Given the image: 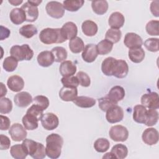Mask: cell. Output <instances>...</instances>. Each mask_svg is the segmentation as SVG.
<instances>
[{
    "instance_id": "cell-1",
    "label": "cell",
    "mask_w": 159,
    "mask_h": 159,
    "mask_svg": "<svg viewBox=\"0 0 159 159\" xmlns=\"http://www.w3.org/2000/svg\"><path fill=\"white\" fill-rule=\"evenodd\" d=\"M63 144V138L58 134H51L46 138V154L52 159L58 158L61 152Z\"/></svg>"
},
{
    "instance_id": "cell-2",
    "label": "cell",
    "mask_w": 159,
    "mask_h": 159,
    "mask_svg": "<svg viewBox=\"0 0 159 159\" xmlns=\"http://www.w3.org/2000/svg\"><path fill=\"white\" fill-rule=\"evenodd\" d=\"M40 40L44 44L61 43L66 41L63 36L61 28H45L39 34Z\"/></svg>"
},
{
    "instance_id": "cell-3",
    "label": "cell",
    "mask_w": 159,
    "mask_h": 159,
    "mask_svg": "<svg viewBox=\"0 0 159 159\" xmlns=\"http://www.w3.org/2000/svg\"><path fill=\"white\" fill-rule=\"evenodd\" d=\"M10 54L19 61L30 60L33 58L34 52L28 44H23L21 46L16 45L11 47Z\"/></svg>"
},
{
    "instance_id": "cell-4",
    "label": "cell",
    "mask_w": 159,
    "mask_h": 159,
    "mask_svg": "<svg viewBox=\"0 0 159 159\" xmlns=\"http://www.w3.org/2000/svg\"><path fill=\"white\" fill-rule=\"evenodd\" d=\"M111 139L115 142H124L129 137L127 128L121 125H116L111 127L109 132Z\"/></svg>"
},
{
    "instance_id": "cell-5",
    "label": "cell",
    "mask_w": 159,
    "mask_h": 159,
    "mask_svg": "<svg viewBox=\"0 0 159 159\" xmlns=\"http://www.w3.org/2000/svg\"><path fill=\"white\" fill-rule=\"evenodd\" d=\"M45 10L50 17L55 19L61 18L65 14L63 4L58 1L48 2L45 6Z\"/></svg>"
},
{
    "instance_id": "cell-6",
    "label": "cell",
    "mask_w": 159,
    "mask_h": 159,
    "mask_svg": "<svg viewBox=\"0 0 159 159\" xmlns=\"http://www.w3.org/2000/svg\"><path fill=\"white\" fill-rule=\"evenodd\" d=\"M142 105L148 109H157L159 107V97L156 92H149L141 97Z\"/></svg>"
},
{
    "instance_id": "cell-7",
    "label": "cell",
    "mask_w": 159,
    "mask_h": 159,
    "mask_svg": "<svg viewBox=\"0 0 159 159\" xmlns=\"http://www.w3.org/2000/svg\"><path fill=\"white\" fill-rule=\"evenodd\" d=\"M40 121L43 127L47 130H54L59 124L58 117L57 115L52 112L43 114Z\"/></svg>"
},
{
    "instance_id": "cell-8",
    "label": "cell",
    "mask_w": 159,
    "mask_h": 159,
    "mask_svg": "<svg viewBox=\"0 0 159 159\" xmlns=\"http://www.w3.org/2000/svg\"><path fill=\"white\" fill-rule=\"evenodd\" d=\"M106 112V118L109 123H117L123 119L124 111L121 107L117 105L111 107Z\"/></svg>"
},
{
    "instance_id": "cell-9",
    "label": "cell",
    "mask_w": 159,
    "mask_h": 159,
    "mask_svg": "<svg viewBox=\"0 0 159 159\" xmlns=\"http://www.w3.org/2000/svg\"><path fill=\"white\" fill-rule=\"evenodd\" d=\"M9 134L11 139L15 142L24 140L27 137V131L25 127L19 123H14L9 129Z\"/></svg>"
},
{
    "instance_id": "cell-10",
    "label": "cell",
    "mask_w": 159,
    "mask_h": 159,
    "mask_svg": "<svg viewBox=\"0 0 159 159\" xmlns=\"http://www.w3.org/2000/svg\"><path fill=\"white\" fill-rule=\"evenodd\" d=\"M124 43L129 49L137 48L142 47L143 40L138 34L134 32H128L125 35Z\"/></svg>"
},
{
    "instance_id": "cell-11",
    "label": "cell",
    "mask_w": 159,
    "mask_h": 159,
    "mask_svg": "<svg viewBox=\"0 0 159 159\" xmlns=\"http://www.w3.org/2000/svg\"><path fill=\"white\" fill-rule=\"evenodd\" d=\"M98 55L97 47L95 44H87L82 52L81 57L83 60L87 63L93 62Z\"/></svg>"
},
{
    "instance_id": "cell-12",
    "label": "cell",
    "mask_w": 159,
    "mask_h": 159,
    "mask_svg": "<svg viewBox=\"0 0 159 159\" xmlns=\"http://www.w3.org/2000/svg\"><path fill=\"white\" fill-rule=\"evenodd\" d=\"M142 139L143 142L147 145H155L157 143L159 139L158 132L154 128H147L143 132Z\"/></svg>"
},
{
    "instance_id": "cell-13",
    "label": "cell",
    "mask_w": 159,
    "mask_h": 159,
    "mask_svg": "<svg viewBox=\"0 0 159 159\" xmlns=\"http://www.w3.org/2000/svg\"><path fill=\"white\" fill-rule=\"evenodd\" d=\"M129 72L127 62L123 60H116L112 71V76L117 78H125Z\"/></svg>"
},
{
    "instance_id": "cell-14",
    "label": "cell",
    "mask_w": 159,
    "mask_h": 159,
    "mask_svg": "<svg viewBox=\"0 0 159 159\" xmlns=\"http://www.w3.org/2000/svg\"><path fill=\"white\" fill-rule=\"evenodd\" d=\"M24 11L26 16V21L34 22L39 17V10L37 6H33L28 1L25 2L20 7Z\"/></svg>"
},
{
    "instance_id": "cell-15",
    "label": "cell",
    "mask_w": 159,
    "mask_h": 159,
    "mask_svg": "<svg viewBox=\"0 0 159 159\" xmlns=\"http://www.w3.org/2000/svg\"><path fill=\"white\" fill-rule=\"evenodd\" d=\"M61 33L64 38L66 40H71L76 37L78 28L76 25L73 22H67L63 25L61 28Z\"/></svg>"
},
{
    "instance_id": "cell-16",
    "label": "cell",
    "mask_w": 159,
    "mask_h": 159,
    "mask_svg": "<svg viewBox=\"0 0 159 159\" xmlns=\"http://www.w3.org/2000/svg\"><path fill=\"white\" fill-rule=\"evenodd\" d=\"M32 97L26 91H22L16 94L14 98L15 104L20 107H25L32 102Z\"/></svg>"
},
{
    "instance_id": "cell-17",
    "label": "cell",
    "mask_w": 159,
    "mask_h": 159,
    "mask_svg": "<svg viewBox=\"0 0 159 159\" xmlns=\"http://www.w3.org/2000/svg\"><path fill=\"white\" fill-rule=\"evenodd\" d=\"M7 85L13 92H19L24 87V81L22 77L18 75L10 76L7 81Z\"/></svg>"
},
{
    "instance_id": "cell-18",
    "label": "cell",
    "mask_w": 159,
    "mask_h": 159,
    "mask_svg": "<svg viewBox=\"0 0 159 159\" xmlns=\"http://www.w3.org/2000/svg\"><path fill=\"white\" fill-rule=\"evenodd\" d=\"M77 88L63 86L59 91V96L64 101H73L77 97Z\"/></svg>"
},
{
    "instance_id": "cell-19",
    "label": "cell",
    "mask_w": 159,
    "mask_h": 159,
    "mask_svg": "<svg viewBox=\"0 0 159 159\" xmlns=\"http://www.w3.org/2000/svg\"><path fill=\"white\" fill-rule=\"evenodd\" d=\"M125 22L124 15L119 12H114L111 14L108 20V24L111 29H119Z\"/></svg>"
},
{
    "instance_id": "cell-20",
    "label": "cell",
    "mask_w": 159,
    "mask_h": 159,
    "mask_svg": "<svg viewBox=\"0 0 159 159\" xmlns=\"http://www.w3.org/2000/svg\"><path fill=\"white\" fill-rule=\"evenodd\" d=\"M59 71L63 77L73 76L76 71V66L73 61L70 60H65L61 63Z\"/></svg>"
},
{
    "instance_id": "cell-21",
    "label": "cell",
    "mask_w": 159,
    "mask_h": 159,
    "mask_svg": "<svg viewBox=\"0 0 159 159\" xmlns=\"http://www.w3.org/2000/svg\"><path fill=\"white\" fill-rule=\"evenodd\" d=\"M39 65L42 67H48L54 62V57L52 53L45 50L40 52L37 58Z\"/></svg>"
},
{
    "instance_id": "cell-22",
    "label": "cell",
    "mask_w": 159,
    "mask_h": 159,
    "mask_svg": "<svg viewBox=\"0 0 159 159\" xmlns=\"http://www.w3.org/2000/svg\"><path fill=\"white\" fill-rule=\"evenodd\" d=\"M9 17L11 22L15 25H19L26 21V16L21 8H15L12 9L9 14Z\"/></svg>"
},
{
    "instance_id": "cell-23",
    "label": "cell",
    "mask_w": 159,
    "mask_h": 159,
    "mask_svg": "<svg viewBox=\"0 0 159 159\" xmlns=\"http://www.w3.org/2000/svg\"><path fill=\"white\" fill-rule=\"evenodd\" d=\"M147 109L143 105H136L134 107L133 119L139 124H144L147 115Z\"/></svg>"
},
{
    "instance_id": "cell-24",
    "label": "cell",
    "mask_w": 159,
    "mask_h": 159,
    "mask_svg": "<svg viewBox=\"0 0 159 159\" xmlns=\"http://www.w3.org/2000/svg\"><path fill=\"white\" fill-rule=\"evenodd\" d=\"M107 96L115 102L122 100L125 96V90L120 86H114L112 87L107 94Z\"/></svg>"
},
{
    "instance_id": "cell-25",
    "label": "cell",
    "mask_w": 159,
    "mask_h": 159,
    "mask_svg": "<svg viewBox=\"0 0 159 159\" xmlns=\"http://www.w3.org/2000/svg\"><path fill=\"white\" fill-rule=\"evenodd\" d=\"M81 29L85 35L92 37L96 34L98 28L97 24L91 20H86L83 22Z\"/></svg>"
},
{
    "instance_id": "cell-26",
    "label": "cell",
    "mask_w": 159,
    "mask_h": 159,
    "mask_svg": "<svg viewBox=\"0 0 159 159\" xmlns=\"http://www.w3.org/2000/svg\"><path fill=\"white\" fill-rule=\"evenodd\" d=\"M75 105L82 108H89L94 106L96 104V100L88 96H77L73 101Z\"/></svg>"
},
{
    "instance_id": "cell-27",
    "label": "cell",
    "mask_w": 159,
    "mask_h": 159,
    "mask_svg": "<svg viewBox=\"0 0 159 159\" xmlns=\"http://www.w3.org/2000/svg\"><path fill=\"white\" fill-rule=\"evenodd\" d=\"M116 60L117 59L110 57L103 60L101 64V70L103 74L108 76H112V71Z\"/></svg>"
},
{
    "instance_id": "cell-28",
    "label": "cell",
    "mask_w": 159,
    "mask_h": 159,
    "mask_svg": "<svg viewBox=\"0 0 159 159\" xmlns=\"http://www.w3.org/2000/svg\"><path fill=\"white\" fill-rule=\"evenodd\" d=\"M22 121L24 127L26 130H33L36 129L39 126L38 122L39 120H38V119L27 113L25 114V116H23Z\"/></svg>"
},
{
    "instance_id": "cell-29",
    "label": "cell",
    "mask_w": 159,
    "mask_h": 159,
    "mask_svg": "<svg viewBox=\"0 0 159 159\" xmlns=\"http://www.w3.org/2000/svg\"><path fill=\"white\" fill-rule=\"evenodd\" d=\"M129 58L134 63H139L143 61L145 58V53L144 50L140 47L137 48H132L129 50Z\"/></svg>"
},
{
    "instance_id": "cell-30",
    "label": "cell",
    "mask_w": 159,
    "mask_h": 159,
    "mask_svg": "<svg viewBox=\"0 0 159 159\" xmlns=\"http://www.w3.org/2000/svg\"><path fill=\"white\" fill-rule=\"evenodd\" d=\"M91 7L93 11L98 15L105 14L108 9V2L105 0L93 1L91 2Z\"/></svg>"
},
{
    "instance_id": "cell-31",
    "label": "cell",
    "mask_w": 159,
    "mask_h": 159,
    "mask_svg": "<svg viewBox=\"0 0 159 159\" xmlns=\"http://www.w3.org/2000/svg\"><path fill=\"white\" fill-rule=\"evenodd\" d=\"M10 153L15 159H24L28 155L22 144L12 145L10 149Z\"/></svg>"
},
{
    "instance_id": "cell-32",
    "label": "cell",
    "mask_w": 159,
    "mask_h": 159,
    "mask_svg": "<svg viewBox=\"0 0 159 159\" xmlns=\"http://www.w3.org/2000/svg\"><path fill=\"white\" fill-rule=\"evenodd\" d=\"M39 143V142H37L33 140L28 139H25L22 143L27 154L29 155L32 158L35 155L38 149Z\"/></svg>"
},
{
    "instance_id": "cell-33",
    "label": "cell",
    "mask_w": 159,
    "mask_h": 159,
    "mask_svg": "<svg viewBox=\"0 0 159 159\" xmlns=\"http://www.w3.org/2000/svg\"><path fill=\"white\" fill-rule=\"evenodd\" d=\"M111 152L114 155L116 158L123 159L127 156L128 149L125 145L119 143L112 147Z\"/></svg>"
},
{
    "instance_id": "cell-34",
    "label": "cell",
    "mask_w": 159,
    "mask_h": 159,
    "mask_svg": "<svg viewBox=\"0 0 159 159\" xmlns=\"http://www.w3.org/2000/svg\"><path fill=\"white\" fill-rule=\"evenodd\" d=\"M69 48L72 53H79L83 50L84 44L83 40L80 37H76L70 40Z\"/></svg>"
},
{
    "instance_id": "cell-35",
    "label": "cell",
    "mask_w": 159,
    "mask_h": 159,
    "mask_svg": "<svg viewBox=\"0 0 159 159\" xmlns=\"http://www.w3.org/2000/svg\"><path fill=\"white\" fill-rule=\"evenodd\" d=\"M83 0H66L63 2L65 9L70 12H76L79 10L84 4Z\"/></svg>"
},
{
    "instance_id": "cell-36",
    "label": "cell",
    "mask_w": 159,
    "mask_h": 159,
    "mask_svg": "<svg viewBox=\"0 0 159 159\" xmlns=\"http://www.w3.org/2000/svg\"><path fill=\"white\" fill-rule=\"evenodd\" d=\"M51 52L53 55L54 61L56 62L64 61L67 58V51L62 47H55L52 48Z\"/></svg>"
},
{
    "instance_id": "cell-37",
    "label": "cell",
    "mask_w": 159,
    "mask_h": 159,
    "mask_svg": "<svg viewBox=\"0 0 159 159\" xmlns=\"http://www.w3.org/2000/svg\"><path fill=\"white\" fill-rule=\"evenodd\" d=\"M96 47L98 54L104 55L108 54L111 52L113 48V43L106 39H104L99 42Z\"/></svg>"
},
{
    "instance_id": "cell-38",
    "label": "cell",
    "mask_w": 159,
    "mask_h": 159,
    "mask_svg": "<svg viewBox=\"0 0 159 159\" xmlns=\"http://www.w3.org/2000/svg\"><path fill=\"white\" fill-rule=\"evenodd\" d=\"M19 34L27 39H30L37 34V27L32 24H27L21 27Z\"/></svg>"
},
{
    "instance_id": "cell-39",
    "label": "cell",
    "mask_w": 159,
    "mask_h": 159,
    "mask_svg": "<svg viewBox=\"0 0 159 159\" xmlns=\"http://www.w3.org/2000/svg\"><path fill=\"white\" fill-rule=\"evenodd\" d=\"M158 120V112L156 109H149L147 111L146 119L144 124L150 127L155 125Z\"/></svg>"
},
{
    "instance_id": "cell-40",
    "label": "cell",
    "mask_w": 159,
    "mask_h": 159,
    "mask_svg": "<svg viewBox=\"0 0 159 159\" xmlns=\"http://www.w3.org/2000/svg\"><path fill=\"white\" fill-rule=\"evenodd\" d=\"M122 36V32L119 29H109L106 33L105 38L112 43H117Z\"/></svg>"
},
{
    "instance_id": "cell-41",
    "label": "cell",
    "mask_w": 159,
    "mask_h": 159,
    "mask_svg": "<svg viewBox=\"0 0 159 159\" xmlns=\"http://www.w3.org/2000/svg\"><path fill=\"white\" fill-rule=\"evenodd\" d=\"M110 147L109 141L105 138H99L94 143V148L98 152L104 153Z\"/></svg>"
},
{
    "instance_id": "cell-42",
    "label": "cell",
    "mask_w": 159,
    "mask_h": 159,
    "mask_svg": "<svg viewBox=\"0 0 159 159\" xmlns=\"http://www.w3.org/2000/svg\"><path fill=\"white\" fill-rule=\"evenodd\" d=\"M18 65V61L12 56L6 57L2 63L3 68L7 72H12L14 71Z\"/></svg>"
},
{
    "instance_id": "cell-43",
    "label": "cell",
    "mask_w": 159,
    "mask_h": 159,
    "mask_svg": "<svg viewBox=\"0 0 159 159\" xmlns=\"http://www.w3.org/2000/svg\"><path fill=\"white\" fill-rule=\"evenodd\" d=\"M99 107L104 112L107 111L111 107L116 106L117 103L111 99L107 96L98 99Z\"/></svg>"
},
{
    "instance_id": "cell-44",
    "label": "cell",
    "mask_w": 159,
    "mask_h": 159,
    "mask_svg": "<svg viewBox=\"0 0 159 159\" xmlns=\"http://www.w3.org/2000/svg\"><path fill=\"white\" fill-rule=\"evenodd\" d=\"M158 25L159 21L157 20H152L148 22L145 27L147 34L150 35H159Z\"/></svg>"
},
{
    "instance_id": "cell-45",
    "label": "cell",
    "mask_w": 159,
    "mask_h": 159,
    "mask_svg": "<svg viewBox=\"0 0 159 159\" xmlns=\"http://www.w3.org/2000/svg\"><path fill=\"white\" fill-rule=\"evenodd\" d=\"M144 46L148 51L157 52L159 50V39L158 38H149L145 41Z\"/></svg>"
},
{
    "instance_id": "cell-46",
    "label": "cell",
    "mask_w": 159,
    "mask_h": 159,
    "mask_svg": "<svg viewBox=\"0 0 159 159\" xmlns=\"http://www.w3.org/2000/svg\"><path fill=\"white\" fill-rule=\"evenodd\" d=\"M12 109V101L7 98H1L0 99V112L1 114H7L9 113Z\"/></svg>"
},
{
    "instance_id": "cell-47",
    "label": "cell",
    "mask_w": 159,
    "mask_h": 159,
    "mask_svg": "<svg viewBox=\"0 0 159 159\" xmlns=\"http://www.w3.org/2000/svg\"><path fill=\"white\" fill-rule=\"evenodd\" d=\"M43 111L44 110L42 107L34 104L27 109L26 113L35 117L38 119L39 120H41L42 117L43 115Z\"/></svg>"
},
{
    "instance_id": "cell-48",
    "label": "cell",
    "mask_w": 159,
    "mask_h": 159,
    "mask_svg": "<svg viewBox=\"0 0 159 159\" xmlns=\"http://www.w3.org/2000/svg\"><path fill=\"white\" fill-rule=\"evenodd\" d=\"M61 82L63 86L77 88L79 85V81L76 76H71L68 77H63L61 79Z\"/></svg>"
},
{
    "instance_id": "cell-49",
    "label": "cell",
    "mask_w": 159,
    "mask_h": 159,
    "mask_svg": "<svg viewBox=\"0 0 159 159\" xmlns=\"http://www.w3.org/2000/svg\"><path fill=\"white\" fill-rule=\"evenodd\" d=\"M32 102L34 104L40 106L43 110H45L49 106L48 99L46 96L42 95H38L35 96L32 99Z\"/></svg>"
},
{
    "instance_id": "cell-50",
    "label": "cell",
    "mask_w": 159,
    "mask_h": 159,
    "mask_svg": "<svg viewBox=\"0 0 159 159\" xmlns=\"http://www.w3.org/2000/svg\"><path fill=\"white\" fill-rule=\"evenodd\" d=\"M76 77L78 80L79 84L83 87H88L91 84V80L88 75L83 71L77 73Z\"/></svg>"
},
{
    "instance_id": "cell-51",
    "label": "cell",
    "mask_w": 159,
    "mask_h": 159,
    "mask_svg": "<svg viewBox=\"0 0 159 159\" xmlns=\"http://www.w3.org/2000/svg\"><path fill=\"white\" fill-rule=\"evenodd\" d=\"M11 140L9 138L4 135H0V148L1 150H7L10 147Z\"/></svg>"
},
{
    "instance_id": "cell-52",
    "label": "cell",
    "mask_w": 159,
    "mask_h": 159,
    "mask_svg": "<svg viewBox=\"0 0 159 159\" xmlns=\"http://www.w3.org/2000/svg\"><path fill=\"white\" fill-rule=\"evenodd\" d=\"M0 117H1L0 129L1 130H6L7 129H9L11 120L9 119V117L3 115H1Z\"/></svg>"
},
{
    "instance_id": "cell-53",
    "label": "cell",
    "mask_w": 159,
    "mask_h": 159,
    "mask_svg": "<svg viewBox=\"0 0 159 159\" xmlns=\"http://www.w3.org/2000/svg\"><path fill=\"white\" fill-rule=\"evenodd\" d=\"M158 4L159 1H154L151 2L150 4V11L152 14L155 16V17L159 16V12H158Z\"/></svg>"
},
{
    "instance_id": "cell-54",
    "label": "cell",
    "mask_w": 159,
    "mask_h": 159,
    "mask_svg": "<svg viewBox=\"0 0 159 159\" xmlns=\"http://www.w3.org/2000/svg\"><path fill=\"white\" fill-rule=\"evenodd\" d=\"M9 35L10 30L7 28L4 27L2 25H1V40H2L4 39L9 37Z\"/></svg>"
},
{
    "instance_id": "cell-55",
    "label": "cell",
    "mask_w": 159,
    "mask_h": 159,
    "mask_svg": "<svg viewBox=\"0 0 159 159\" xmlns=\"http://www.w3.org/2000/svg\"><path fill=\"white\" fill-rule=\"evenodd\" d=\"M1 97L2 98L4 96H5L7 93V89L6 86L4 85V84L2 83H1Z\"/></svg>"
},
{
    "instance_id": "cell-56",
    "label": "cell",
    "mask_w": 159,
    "mask_h": 159,
    "mask_svg": "<svg viewBox=\"0 0 159 159\" xmlns=\"http://www.w3.org/2000/svg\"><path fill=\"white\" fill-rule=\"evenodd\" d=\"M9 2L11 3V4H12V6H18L20 4H21L22 2V1H14V0H9Z\"/></svg>"
},
{
    "instance_id": "cell-57",
    "label": "cell",
    "mask_w": 159,
    "mask_h": 159,
    "mask_svg": "<svg viewBox=\"0 0 159 159\" xmlns=\"http://www.w3.org/2000/svg\"><path fill=\"white\" fill-rule=\"evenodd\" d=\"M27 1H28L30 4H32L33 6H37V7L42 2V1H30V0H28Z\"/></svg>"
},
{
    "instance_id": "cell-58",
    "label": "cell",
    "mask_w": 159,
    "mask_h": 159,
    "mask_svg": "<svg viewBox=\"0 0 159 159\" xmlns=\"http://www.w3.org/2000/svg\"><path fill=\"white\" fill-rule=\"evenodd\" d=\"M115 158V157H114V155L111 153V152H110V153H106V155H104L103 157H102V158Z\"/></svg>"
}]
</instances>
